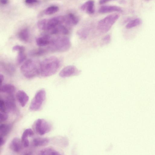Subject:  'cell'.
<instances>
[{"label":"cell","instance_id":"1","mask_svg":"<svg viewBox=\"0 0 155 155\" xmlns=\"http://www.w3.org/2000/svg\"><path fill=\"white\" fill-rule=\"evenodd\" d=\"M59 66L60 61L57 57L46 58L40 63V74L45 77L52 75L57 71Z\"/></svg>","mask_w":155,"mask_h":155},{"label":"cell","instance_id":"2","mask_svg":"<svg viewBox=\"0 0 155 155\" xmlns=\"http://www.w3.org/2000/svg\"><path fill=\"white\" fill-rule=\"evenodd\" d=\"M71 45L68 38L65 36H58L51 38L50 44L47 50L51 52H64L68 50Z\"/></svg>","mask_w":155,"mask_h":155},{"label":"cell","instance_id":"3","mask_svg":"<svg viewBox=\"0 0 155 155\" xmlns=\"http://www.w3.org/2000/svg\"><path fill=\"white\" fill-rule=\"evenodd\" d=\"M20 70L25 78H33L40 74V63L33 59H28L21 65Z\"/></svg>","mask_w":155,"mask_h":155},{"label":"cell","instance_id":"4","mask_svg":"<svg viewBox=\"0 0 155 155\" xmlns=\"http://www.w3.org/2000/svg\"><path fill=\"white\" fill-rule=\"evenodd\" d=\"M65 16H59L39 21L37 26L40 29L49 31L57 25L65 23Z\"/></svg>","mask_w":155,"mask_h":155},{"label":"cell","instance_id":"5","mask_svg":"<svg viewBox=\"0 0 155 155\" xmlns=\"http://www.w3.org/2000/svg\"><path fill=\"white\" fill-rule=\"evenodd\" d=\"M119 17V16L117 14H111L107 16L99 21L97 25L98 29L102 33L107 32Z\"/></svg>","mask_w":155,"mask_h":155},{"label":"cell","instance_id":"6","mask_svg":"<svg viewBox=\"0 0 155 155\" xmlns=\"http://www.w3.org/2000/svg\"><path fill=\"white\" fill-rule=\"evenodd\" d=\"M46 98L45 90L42 89L38 91L31 101L29 108L32 111L39 110L41 107Z\"/></svg>","mask_w":155,"mask_h":155},{"label":"cell","instance_id":"7","mask_svg":"<svg viewBox=\"0 0 155 155\" xmlns=\"http://www.w3.org/2000/svg\"><path fill=\"white\" fill-rule=\"evenodd\" d=\"M34 128L38 134L42 135L49 132L51 129V124L42 119H38L35 122Z\"/></svg>","mask_w":155,"mask_h":155},{"label":"cell","instance_id":"8","mask_svg":"<svg viewBox=\"0 0 155 155\" xmlns=\"http://www.w3.org/2000/svg\"><path fill=\"white\" fill-rule=\"evenodd\" d=\"M80 71L74 66L68 65L63 68L59 73V76L63 78L77 75Z\"/></svg>","mask_w":155,"mask_h":155},{"label":"cell","instance_id":"9","mask_svg":"<svg viewBox=\"0 0 155 155\" xmlns=\"http://www.w3.org/2000/svg\"><path fill=\"white\" fill-rule=\"evenodd\" d=\"M4 101L7 111H15L16 107L13 94H8Z\"/></svg>","mask_w":155,"mask_h":155},{"label":"cell","instance_id":"10","mask_svg":"<svg viewBox=\"0 0 155 155\" xmlns=\"http://www.w3.org/2000/svg\"><path fill=\"white\" fill-rule=\"evenodd\" d=\"M22 146L23 145L21 140L16 137L14 138L10 143L9 147L13 151L18 153L21 150Z\"/></svg>","mask_w":155,"mask_h":155},{"label":"cell","instance_id":"11","mask_svg":"<svg viewBox=\"0 0 155 155\" xmlns=\"http://www.w3.org/2000/svg\"><path fill=\"white\" fill-rule=\"evenodd\" d=\"M98 12L100 13L104 14L115 12H121L123 10L120 7L117 6L104 5L100 7Z\"/></svg>","mask_w":155,"mask_h":155},{"label":"cell","instance_id":"12","mask_svg":"<svg viewBox=\"0 0 155 155\" xmlns=\"http://www.w3.org/2000/svg\"><path fill=\"white\" fill-rule=\"evenodd\" d=\"M81 9L88 14H93L95 11L94 1L93 0L87 1L81 6Z\"/></svg>","mask_w":155,"mask_h":155},{"label":"cell","instance_id":"13","mask_svg":"<svg viewBox=\"0 0 155 155\" xmlns=\"http://www.w3.org/2000/svg\"><path fill=\"white\" fill-rule=\"evenodd\" d=\"M16 97L21 106L24 107L29 100V97L26 93L22 90H19L16 93Z\"/></svg>","mask_w":155,"mask_h":155},{"label":"cell","instance_id":"14","mask_svg":"<svg viewBox=\"0 0 155 155\" xmlns=\"http://www.w3.org/2000/svg\"><path fill=\"white\" fill-rule=\"evenodd\" d=\"M51 38L47 35H44L37 38L36 42L37 45L39 47H44L50 44Z\"/></svg>","mask_w":155,"mask_h":155},{"label":"cell","instance_id":"15","mask_svg":"<svg viewBox=\"0 0 155 155\" xmlns=\"http://www.w3.org/2000/svg\"><path fill=\"white\" fill-rule=\"evenodd\" d=\"M33 135L34 133L31 129L28 128L25 130L21 138V141L24 147H27L29 146V141L28 137H31Z\"/></svg>","mask_w":155,"mask_h":155},{"label":"cell","instance_id":"16","mask_svg":"<svg viewBox=\"0 0 155 155\" xmlns=\"http://www.w3.org/2000/svg\"><path fill=\"white\" fill-rule=\"evenodd\" d=\"M51 35L61 34L67 35L69 33V31L67 28L62 24L59 25L49 31Z\"/></svg>","mask_w":155,"mask_h":155},{"label":"cell","instance_id":"17","mask_svg":"<svg viewBox=\"0 0 155 155\" xmlns=\"http://www.w3.org/2000/svg\"><path fill=\"white\" fill-rule=\"evenodd\" d=\"M1 66L4 71L9 75H13L15 71V67L10 63L4 62H1Z\"/></svg>","mask_w":155,"mask_h":155},{"label":"cell","instance_id":"18","mask_svg":"<svg viewBox=\"0 0 155 155\" xmlns=\"http://www.w3.org/2000/svg\"><path fill=\"white\" fill-rule=\"evenodd\" d=\"M49 139L47 138L38 137L33 139L32 143L34 146L42 147L46 146L49 142Z\"/></svg>","mask_w":155,"mask_h":155},{"label":"cell","instance_id":"19","mask_svg":"<svg viewBox=\"0 0 155 155\" xmlns=\"http://www.w3.org/2000/svg\"><path fill=\"white\" fill-rule=\"evenodd\" d=\"M18 37L21 41L24 42H28L29 39V30L27 28H24L20 30L18 34Z\"/></svg>","mask_w":155,"mask_h":155},{"label":"cell","instance_id":"20","mask_svg":"<svg viewBox=\"0 0 155 155\" xmlns=\"http://www.w3.org/2000/svg\"><path fill=\"white\" fill-rule=\"evenodd\" d=\"M15 87L13 84H6L1 86L0 92L8 94H13L15 91Z\"/></svg>","mask_w":155,"mask_h":155},{"label":"cell","instance_id":"21","mask_svg":"<svg viewBox=\"0 0 155 155\" xmlns=\"http://www.w3.org/2000/svg\"><path fill=\"white\" fill-rule=\"evenodd\" d=\"M65 23L69 25H75L78 22V18L73 14L70 13L65 16Z\"/></svg>","mask_w":155,"mask_h":155},{"label":"cell","instance_id":"22","mask_svg":"<svg viewBox=\"0 0 155 155\" xmlns=\"http://www.w3.org/2000/svg\"><path fill=\"white\" fill-rule=\"evenodd\" d=\"M12 128V125L10 124H3L0 125V134L2 137L7 135Z\"/></svg>","mask_w":155,"mask_h":155},{"label":"cell","instance_id":"23","mask_svg":"<svg viewBox=\"0 0 155 155\" xmlns=\"http://www.w3.org/2000/svg\"><path fill=\"white\" fill-rule=\"evenodd\" d=\"M42 155H59L60 154L54 149L51 148H46L41 150L38 153Z\"/></svg>","mask_w":155,"mask_h":155},{"label":"cell","instance_id":"24","mask_svg":"<svg viewBox=\"0 0 155 155\" xmlns=\"http://www.w3.org/2000/svg\"><path fill=\"white\" fill-rule=\"evenodd\" d=\"M47 50L43 48H38L31 51L29 53V55L32 57H37L42 56L45 54Z\"/></svg>","mask_w":155,"mask_h":155},{"label":"cell","instance_id":"25","mask_svg":"<svg viewBox=\"0 0 155 155\" xmlns=\"http://www.w3.org/2000/svg\"><path fill=\"white\" fill-rule=\"evenodd\" d=\"M142 20L140 18H137L129 21L126 25L127 29H130L138 26L142 23Z\"/></svg>","mask_w":155,"mask_h":155},{"label":"cell","instance_id":"26","mask_svg":"<svg viewBox=\"0 0 155 155\" xmlns=\"http://www.w3.org/2000/svg\"><path fill=\"white\" fill-rule=\"evenodd\" d=\"M59 10L58 7L56 6H52L48 7L44 11V13L46 15L53 14L57 12Z\"/></svg>","mask_w":155,"mask_h":155},{"label":"cell","instance_id":"27","mask_svg":"<svg viewBox=\"0 0 155 155\" xmlns=\"http://www.w3.org/2000/svg\"><path fill=\"white\" fill-rule=\"evenodd\" d=\"M79 37L82 39H85L88 35V31L86 29H82L79 30L77 32Z\"/></svg>","mask_w":155,"mask_h":155},{"label":"cell","instance_id":"28","mask_svg":"<svg viewBox=\"0 0 155 155\" xmlns=\"http://www.w3.org/2000/svg\"><path fill=\"white\" fill-rule=\"evenodd\" d=\"M24 52L23 51L18 52L16 58V62L18 64L21 63L25 59L26 56Z\"/></svg>","mask_w":155,"mask_h":155},{"label":"cell","instance_id":"29","mask_svg":"<svg viewBox=\"0 0 155 155\" xmlns=\"http://www.w3.org/2000/svg\"><path fill=\"white\" fill-rule=\"evenodd\" d=\"M0 110L1 112L3 113H6L7 111L4 100L1 99L0 100Z\"/></svg>","mask_w":155,"mask_h":155},{"label":"cell","instance_id":"30","mask_svg":"<svg viewBox=\"0 0 155 155\" xmlns=\"http://www.w3.org/2000/svg\"><path fill=\"white\" fill-rule=\"evenodd\" d=\"M111 40L110 36L107 35L105 36L102 40L101 45H107L109 43Z\"/></svg>","mask_w":155,"mask_h":155},{"label":"cell","instance_id":"31","mask_svg":"<svg viewBox=\"0 0 155 155\" xmlns=\"http://www.w3.org/2000/svg\"><path fill=\"white\" fill-rule=\"evenodd\" d=\"M12 49L14 51H17L18 52H25V48L24 46L18 45L13 46Z\"/></svg>","mask_w":155,"mask_h":155},{"label":"cell","instance_id":"32","mask_svg":"<svg viewBox=\"0 0 155 155\" xmlns=\"http://www.w3.org/2000/svg\"><path fill=\"white\" fill-rule=\"evenodd\" d=\"M8 118V115L6 113L0 112V121L1 122H3L6 121Z\"/></svg>","mask_w":155,"mask_h":155},{"label":"cell","instance_id":"33","mask_svg":"<svg viewBox=\"0 0 155 155\" xmlns=\"http://www.w3.org/2000/svg\"><path fill=\"white\" fill-rule=\"evenodd\" d=\"M25 2L28 4H33L38 2V0H25Z\"/></svg>","mask_w":155,"mask_h":155},{"label":"cell","instance_id":"34","mask_svg":"<svg viewBox=\"0 0 155 155\" xmlns=\"http://www.w3.org/2000/svg\"><path fill=\"white\" fill-rule=\"evenodd\" d=\"M5 140L3 138V137L1 136L0 137V145L1 146H3L5 143Z\"/></svg>","mask_w":155,"mask_h":155},{"label":"cell","instance_id":"35","mask_svg":"<svg viewBox=\"0 0 155 155\" xmlns=\"http://www.w3.org/2000/svg\"><path fill=\"white\" fill-rule=\"evenodd\" d=\"M111 0H100L99 3L100 4H103Z\"/></svg>","mask_w":155,"mask_h":155},{"label":"cell","instance_id":"36","mask_svg":"<svg viewBox=\"0 0 155 155\" xmlns=\"http://www.w3.org/2000/svg\"><path fill=\"white\" fill-rule=\"evenodd\" d=\"M8 2V0H0L1 3L3 5L7 4Z\"/></svg>","mask_w":155,"mask_h":155},{"label":"cell","instance_id":"37","mask_svg":"<svg viewBox=\"0 0 155 155\" xmlns=\"http://www.w3.org/2000/svg\"><path fill=\"white\" fill-rule=\"evenodd\" d=\"M0 85H2V84L4 80V77L3 75L1 74L0 75Z\"/></svg>","mask_w":155,"mask_h":155},{"label":"cell","instance_id":"38","mask_svg":"<svg viewBox=\"0 0 155 155\" xmlns=\"http://www.w3.org/2000/svg\"></svg>","mask_w":155,"mask_h":155}]
</instances>
